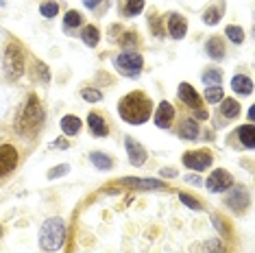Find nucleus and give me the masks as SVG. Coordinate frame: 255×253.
I'll use <instances>...</instances> for the list:
<instances>
[{"label": "nucleus", "mask_w": 255, "mask_h": 253, "mask_svg": "<svg viewBox=\"0 0 255 253\" xmlns=\"http://www.w3.org/2000/svg\"><path fill=\"white\" fill-rule=\"evenodd\" d=\"M118 112L125 123L142 125V123H146L150 118V114H153V103H150V99L146 94H142V92H131V94H127L125 99L118 103Z\"/></svg>", "instance_id": "obj_1"}, {"label": "nucleus", "mask_w": 255, "mask_h": 253, "mask_svg": "<svg viewBox=\"0 0 255 253\" xmlns=\"http://www.w3.org/2000/svg\"><path fill=\"white\" fill-rule=\"evenodd\" d=\"M63 240H66V223L59 216L44 221L42 229H39V247L44 251H57L63 247Z\"/></svg>", "instance_id": "obj_2"}, {"label": "nucleus", "mask_w": 255, "mask_h": 253, "mask_svg": "<svg viewBox=\"0 0 255 253\" xmlns=\"http://www.w3.org/2000/svg\"><path fill=\"white\" fill-rule=\"evenodd\" d=\"M42 125H44V109L39 105L37 96H31V99L26 101V107L20 116L18 129H20V133H24V135H35L37 131L42 129Z\"/></svg>", "instance_id": "obj_3"}, {"label": "nucleus", "mask_w": 255, "mask_h": 253, "mask_svg": "<svg viewBox=\"0 0 255 253\" xmlns=\"http://www.w3.org/2000/svg\"><path fill=\"white\" fill-rule=\"evenodd\" d=\"M2 66H4V72L9 74V79H20L24 74V50H22V46L18 42H11L4 48Z\"/></svg>", "instance_id": "obj_4"}, {"label": "nucleus", "mask_w": 255, "mask_h": 253, "mask_svg": "<svg viewBox=\"0 0 255 253\" xmlns=\"http://www.w3.org/2000/svg\"><path fill=\"white\" fill-rule=\"evenodd\" d=\"M114 66L118 68L120 72L125 74V77H137L142 70V66H144V59L137 53H123V55H118L114 59Z\"/></svg>", "instance_id": "obj_5"}, {"label": "nucleus", "mask_w": 255, "mask_h": 253, "mask_svg": "<svg viewBox=\"0 0 255 253\" xmlns=\"http://www.w3.org/2000/svg\"><path fill=\"white\" fill-rule=\"evenodd\" d=\"M205 186H207L210 192H225V190H229L231 186H234V177H231L229 170L218 168V170H214L212 175L207 177Z\"/></svg>", "instance_id": "obj_6"}, {"label": "nucleus", "mask_w": 255, "mask_h": 253, "mask_svg": "<svg viewBox=\"0 0 255 253\" xmlns=\"http://www.w3.org/2000/svg\"><path fill=\"white\" fill-rule=\"evenodd\" d=\"M212 162L214 157L210 151H188L183 155V164L192 170H205L212 166Z\"/></svg>", "instance_id": "obj_7"}, {"label": "nucleus", "mask_w": 255, "mask_h": 253, "mask_svg": "<svg viewBox=\"0 0 255 253\" xmlns=\"http://www.w3.org/2000/svg\"><path fill=\"white\" fill-rule=\"evenodd\" d=\"M15 166H18V151H15V146L2 144L0 146V177L9 175Z\"/></svg>", "instance_id": "obj_8"}, {"label": "nucleus", "mask_w": 255, "mask_h": 253, "mask_svg": "<svg viewBox=\"0 0 255 253\" xmlns=\"http://www.w3.org/2000/svg\"><path fill=\"white\" fill-rule=\"evenodd\" d=\"M125 146H127V153H129V162L133 166H142L144 162H146V151H144V146L135 140V137L127 135L125 137Z\"/></svg>", "instance_id": "obj_9"}, {"label": "nucleus", "mask_w": 255, "mask_h": 253, "mask_svg": "<svg viewBox=\"0 0 255 253\" xmlns=\"http://www.w3.org/2000/svg\"><path fill=\"white\" fill-rule=\"evenodd\" d=\"M166 26H168V33H170L172 39H183L185 33H188V22H185L179 13H170V15H168Z\"/></svg>", "instance_id": "obj_10"}, {"label": "nucleus", "mask_w": 255, "mask_h": 253, "mask_svg": "<svg viewBox=\"0 0 255 253\" xmlns=\"http://www.w3.org/2000/svg\"><path fill=\"white\" fill-rule=\"evenodd\" d=\"M172 118H175V107H172L168 101H161L157 112H155V125L161 126V129H166V126H170Z\"/></svg>", "instance_id": "obj_11"}, {"label": "nucleus", "mask_w": 255, "mask_h": 253, "mask_svg": "<svg viewBox=\"0 0 255 253\" xmlns=\"http://www.w3.org/2000/svg\"><path fill=\"white\" fill-rule=\"evenodd\" d=\"M179 99H181L183 105H188L192 109L201 107V96L196 94V90L190 83H181V85H179Z\"/></svg>", "instance_id": "obj_12"}, {"label": "nucleus", "mask_w": 255, "mask_h": 253, "mask_svg": "<svg viewBox=\"0 0 255 253\" xmlns=\"http://www.w3.org/2000/svg\"><path fill=\"white\" fill-rule=\"evenodd\" d=\"M227 205L234 212H245L247 210V205H249V194H247V190L245 188H236L234 192L227 197Z\"/></svg>", "instance_id": "obj_13"}, {"label": "nucleus", "mask_w": 255, "mask_h": 253, "mask_svg": "<svg viewBox=\"0 0 255 253\" xmlns=\"http://www.w3.org/2000/svg\"><path fill=\"white\" fill-rule=\"evenodd\" d=\"M123 183L129 186V188H137V190H159V188H164V181H159V179H135V177H125Z\"/></svg>", "instance_id": "obj_14"}, {"label": "nucleus", "mask_w": 255, "mask_h": 253, "mask_svg": "<svg viewBox=\"0 0 255 253\" xmlns=\"http://www.w3.org/2000/svg\"><path fill=\"white\" fill-rule=\"evenodd\" d=\"M88 126H90V131L94 133L96 137H105L107 133H109V126H107V123L103 120L98 114H90L88 116Z\"/></svg>", "instance_id": "obj_15"}, {"label": "nucleus", "mask_w": 255, "mask_h": 253, "mask_svg": "<svg viewBox=\"0 0 255 253\" xmlns=\"http://www.w3.org/2000/svg\"><path fill=\"white\" fill-rule=\"evenodd\" d=\"M205 50H207V55H210L212 59L220 61L225 57V44H223V39H220V37H210V39H207V44H205Z\"/></svg>", "instance_id": "obj_16"}, {"label": "nucleus", "mask_w": 255, "mask_h": 253, "mask_svg": "<svg viewBox=\"0 0 255 253\" xmlns=\"http://www.w3.org/2000/svg\"><path fill=\"white\" fill-rule=\"evenodd\" d=\"M179 135H181L183 140H196V137H199V125H196V120H192V118L183 120L181 126H179Z\"/></svg>", "instance_id": "obj_17"}, {"label": "nucleus", "mask_w": 255, "mask_h": 253, "mask_svg": "<svg viewBox=\"0 0 255 253\" xmlns=\"http://www.w3.org/2000/svg\"><path fill=\"white\" fill-rule=\"evenodd\" d=\"M231 88H234V92H238V94L249 96L253 92V83L245 74H238V77H234V81H231Z\"/></svg>", "instance_id": "obj_18"}, {"label": "nucleus", "mask_w": 255, "mask_h": 253, "mask_svg": "<svg viewBox=\"0 0 255 253\" xmlns=\"http://www.w3.org/2000/svg\"><path fill=\"white\" fill-rule=\"evenodd\" d=\"M59 125H61V131L66 135H77L79 129H81V120L77 116H63Z\"/></svg>", "instance_id": "obj_19"}, {"label": "nucleus", "mask_w": 255, "mask_h": 253, "mask_svg": "<svg viewBox=\"0 0 255 253\" xmlns=\"http://www.w3.org/2000/svg\"><path fill=\"white\" fill-rule=\"evenodd\" d=\"M238 135H240V142L247 148L255 146V129H253V125H242L240 131H238Z\"/></svg>", "instance_id": "obj_20"}, {"label": "nucleus", "mask_w": 255, "mask_h": 253, "mask_svg": "<svg viewBox=\"0 0 255 253\" xmlns=\"http://www.w3.org/2000/svg\"><path fill=\"white\" fill-rule=\"evenodd\" d=\"M223 107H220V114H223L225 118H236L240 116V105L234 101V99H223Z\"/></svg>", "instance_id": "obj_21"}, {"label": "nucleus", "mask_w": 255, "mask_h": 253, "mask_svg": "<svg viewBox=\"0 0 255 253\" xmlns=\"http://www.w3.org/2000/svg\"><path fill=\"white\" fill-rule=\"evenodd\" d=\"M90 159L92 162H94V166L96 168H101V170H109L114 166V162H112V157H109V155H105V153H92L90 155Z\"/></svg>", "instance_id": "obj_22"}, {"label": "nucleus", "mask_w": 255, "mask_h": 253, "mask_svg": "<svg viewBox=\"0 0 255 253\" xmlns=\"http://www.w3.org/2000/svg\"><path fill=\"white\" fill-rule=\"evenodd\" d=\"M81 39H83L88 46H96L98 39H101V33H98L96 26H85L83 33H81Z\"/></svg>", "instance_id": "obj_23"}, {"label": "nucleus", "mask_w": 255, "mask_h": 253, "mask_svg": "<svg viewBox=\"0 0 255 253\" xmlns=\"http://www.w3.org/2000/svg\"><path fill=\"white\" fill-rule=\"evenodd\" d=\"M223 11H225V7L216 4V7L207 9L205 13H203V20H205L207 24H218V22H220V15H223Z\"/></svg>", "instance_id": "obj_24"}, {"label": "nucleus", "mask_w": 255, "mask_h": 253, "mask_svg": "<svg viewBox=\"0 0 255 253\" xmlns=\"http://www.w3.org/2000/svg\"><path fill=\"white\" fill-rule=\"evenodd\" d=\"M142 9H144V0H127L125 2V15H129V18L140 15Z\"/></svg>", "instance_id": "obj_25"}, {"label": "nucleus", "mask_w": 255, "mask_h": 253, "mask_svg": "<svg viewBox=\"0 0 255 253\" xmlns=\"http://www.w3.org/2000/svg\"><path fill=\"white\" fill-rule=\"evenodd\" d=\"M225 35H227V39H231L234 44H242V42H245V31H242L240 26H227V28H225Z\"/></svg>", "instance_id": "obj_26"}, {"label": "nucleus", "mask_w": 255, "mask_h": 253, "mask_svg": "<svg viewBox=\"0 0 255 253\" xmlns=\"http://www.w3.org/2000/svg\"><path fill=\"white\" fill-rule=\"evenodd\" d=\"M205 101L207 103H220L223 101V88H220V85H210V88H205Z\"/></svg>", "instance_id": "obj_27"}, {"label": "nucleus", "mask_w": 255, "mask_h": 253, "mask_svg": "<svg viewBox=\"0 0 255 253\" xmlns=\"http://www.w3.org/2000/svg\"><path fill=\"white\" fill-rule=\"evenodd\" d=\"M39 13H42L44 18H55V15L59 13V4L53 2V0H50V2H42V7H39Z\"/></svg>", "instance_id": "obj_28"}, {"label": "nucleus", "mask_w": 255, "mask_h": 253, "mask_svg": "<svg viewBox=\"0 0 255 253\" xmlns=\"http://www.w3.org/2000/svg\"><path fill=\"white\" fill-rule=\"evenodd\" d=\"M81 22H83V18H81L79 11H68L66 18H63V24H66L68 28H74V26H81Z\"/></svg>", "instance_id": "obj_29"}, {"label": "nucleus", "mask_w": 255, "mask_h": 253, "mask_svg": "<svg viewBox=\"0 0 255 253\" xmlns=\"http://www.w3.org/2000/svg\"><path fill=\"white\" fill-rule=\"evenodd\" d=\"M220 81H223V74L218 70H207L203 74V83L205 85H220Z\"/></svg>", "instance_id": "obj_30"}, {"label": "nucleus", "mask_w": 255, "mask_h": 253, "mask_svg": "<svg viewBox=\"0 0 255 253\" xmlns=\"http://www.w3.org/2000/svg\"><path fill=\"white\" fill-rule=\"evenodd\" d=\"M81 96H83L88 103H98V101L103 99V94L98 90H94V88H85L83 92H81Z\"/></svg>", "instance_id": "obj_31"}, {"label": "nucleus", "mask_w": 255, "mask_h": 253, "mask_svg": "<svg viewBox=\"0 0 255 253\" xmlns=\"http://www.w3.org/2000/svg\"><path fill=\"white\" fill-rule=\"evenodd\" d=\"M179 201H181L183 205H188L190 210H201V208H203V205L199 203V201H196V199H192V197H190V194H185V192H181V194H179Z\"/></svg>", "instance_id": "obj_32"}, {"label": "nucleus", "mask_w": 255, "mask_h": 253, "mask_svg": "<svg viewBox=\"0 0 255 253\" xmlns=\"http://www.w3.org/2000/svg\"><path fill=\"white\" fill-rule=\"evenodd\" d=\"M205 253H225V249H223V243L220 240H207L205 243Z\"/></svg>", "instance_id": "obj_33"}, {"label": "nucleus", "mask_w": 255, "mask_h": 253, "mask_svg": "<svg viewBox=\"0 0 255 253\" xmlns=\"http://www.w3.org/2000/svg\"><path fill=\"white\" fill-rule=\"evenodd\" d=\"M70 170V166L68 164H61V166H55L53 170H48V179H57V177H61V175H66V172Z\"/></svg>", "instance_id": "obj_34"}, {"label": "nucleus", "mask_w": 255, "mask_h": 253, "mask_svg": "<svg viewBox=\"0 0 255 253\" xmlns=\"http://www.w3.org/2000/svg\"><path fill=\"white\" fill-rule=\"evenodd\" d=\"M35 68H37L39 79H42V81H50V72H48V68H46L42 61H35Z\"/></svg>", "instance_id": "obj_35"}, {"label": "nucleus", "mask_w": 255, "mask_h": 253, "mask_svg": "<svg viewBox=\"0 0 255 253\" xmlns=\"http://www.w3.org/2000/svg\"><path fill=\"white\" fill-rule=\"evenodd\" d=\"M135 44H137V35H133V33H127L125 39H123V48H133Z\"/></svg>", "instance_id": "obj_36"}, {"label": "nucleus", "mask_w": 255, "mask_h": 253, "mask_svg": "<svg viewBox=\"0 0 255 253\" xmlns=\"http://www.w3.org/2000/svg\"><path fill=\"white\" fill-rule=\"evenodd\" d=\"M83 4H85L88 9H96L98 4H101V0H83Z\"/></svg>", "instance_id": "obj_37"}, {"label": "nucleus", "mask_w": 255, "mask_h": 253, "mask_svg": "<svg viewBox=\"0 0 255 253\" xmlns=\"http://www.w3.org/2000/svg\"><path fill=\"white\" fill-rule=\"evenodd\" d=\"M207 116H210V114H207V109H196V118H199V120H207Z\"/></svg>", "instance_id": "obj_38"}, {"label": "nucleus", "mask_w": 255, "mask_h": 253, "mask_svg": "<svg viewBox=\"0 0 255 253\" xmlns=\"http://www.w3.org/2000/svg\"><path fill=\"white\" fill-rule=\"evenodd\" d=\"M185 179H188L190 183H194V186H201V177H196V175H188V177H185Z\"/></svg>", "instance_id": "obj_39"}, {"label": "nucleus", "mask_w": 255, "mask_h": 253, "mask_svg": "<svg viewBox=\"0 0 255 253\" xmlns=\"http://www.w3.org/2000/svg\"><path fill=\"white\" fill-rule=\"evenodd\" d=\"M161 177H177V170L175 168H164L161 170Z\"/></svg>", "instance_id": "obj_40"}, {"label": "nucleus", "mask_w": 255, "mask_h": 253, "mask_svg": "<svg viewBox=\"0 0 255 253\" xmlns=\"http://www.w3.org/2000/svg\"><path fill=\"white\" fill-rule=\"evenodd\" d=\"M55 144H57V148H68V146H70V144H68V140H57Z\"/></svg>", "instance_id": "obj_41"}]
</instances>
